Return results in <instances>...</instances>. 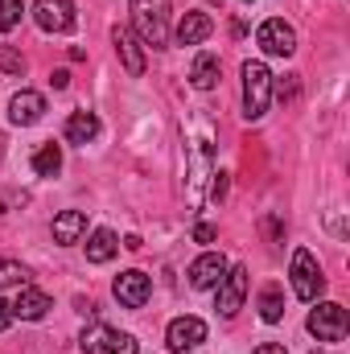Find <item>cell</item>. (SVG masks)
<instances>
[{
	"mask_svg": "<svg viewBox=\"0 0 350 354\" xmlns=\"http://www.w3.org/2000/svg\"><path fill=\"white\" fill-rule=\"evenodd\" d=\"M33 21L46 33H66L75 29V0H33Z\"/></svg>",
	"mask_w": 350,
	"mask_h": 354,
	"instance_id": "10",
	"label": "cell"
},
{
	"mask_svg": "<svg viewBox=\"0 0 350 354\" xmlns=\"http://www.w3.org/2000/svg\"><path fill=\"white\" fill-rule=\"evenodd\" d=\"M190 83L198 91H210L219 83V58L214 54H198L194 58V66H190Z\"/></svg>",
	"mask_w": 350,
	"mask_h": 354,
	"instance_id": "19",
	"label": "cell"
},
{
	"mask_svg": "<svg viewBox=\"0 0 350 354\" xmlns=\"http://www.w3.org/2000/svg\"><path fill=\"white\" fill-rule=\"evenodd\" d=\"M58 169H62V149L50 140V145H42V149L33 153V174L37 177H58Z\"/></svg>",
	"mask_w": 350,
	"mask_h": 354,
	"instance_id": "20",
	"label": "cell"
},
{
	"mask_svg": "<svg viewBox=\"0 0 350 354\" xmlns=\"http://www.w3.org/2000/svg\"><path fill=\"white\" fill-rule=\"evenodd\" d=\"M42 115H46V99H42L37 91H21V95H12V103H8V120H12V124L29 128V124H37Z\"/></svg>",
	"mask_w": 350,
	"mask_h": 354,
	"instance_id": "14",
	"label": "cell"
},
{
	"mask_svg": "<svg viewBox=\"0 0 350 354\" xmlns=\"http://www.w3.org/2000/svg\"><path fill=\"white\" fill-rule=\"evenodd\" d=\"M83 354H136V338L116 326L95 322L91 330H83Z\"/></svg>",
	"mask_w": 350,
	"mask_h": 354,
	"instance_id": "5",
	"label": "cell"
},
{
	"mask_svg": "<svg viewBox=\"0 0 350 354\" xmlns=\"http://www.w3.org/2000/svg\"><path fill=\"white\" fill-rule=\"evenodd\" d=\"M132 29L140 46L165 50L169 41V0H132Z\"/></svg>",
	"mask_w": 350,
	"mask_h": 354,
	"instance_id": "1",
	"label": "cell"
},
{
	"mask_svg": "<svg viewBox=\"0 0 350 354\" xmlns=\"http://www.w3.org/2000/svg\"><path fill=\"white\" fill-rule=\"evenodd\" d=\"M111 41H116V54L124 58V71H128L132 79H140V75H145V50H140V37H136L132 29L116 25V29H111Z\"/></svg>",
	"mask_w": 350,
	"mask_h": 354,
	"instance_id": "13",
	"label": "cell"
},
{
	"mask_svg": "<svg viewBox=\"0 0 350 354\" xmlns=\"http://www.w3.org/2000/svg\"><path fill=\"white\" fill-rule=\"evenodd\" d=\"M12 305V317H21V322H42L54 305H50V297L42 292V288H33V284H21L17 288V297L8 301Z\"/></svg>",
	"mask_w": 350,
	"mask_h": 354,
	"instance_id": "11",
	"label": "cell"
},
{
	"mask_svg": "<svg viewBox=\"0 0 350 354\" xmlns=\"http://www.w3.org/2000/svg\"><path fill=\"white\" fill-rule=\"evenodd\" d=\"M256 41H260V50L268 58H288L297 50V33H293V25L284 17H268L256 29Z\"/></svg>",
	"mask_w": 350,
	"mask_h": 354,
	"instance_id": "6",
	"label": "cell"
},
{
	"mask_svg": "<svg viewBox=\"0 0 350 354\" xmlns=\"http://www.w3.org/2000/svg\"><path fill=\"white\" fill-rule=\"evenodd\" d=\"M8 326H12V305H8V301L0 297V334H4Z\"/></svg>",
	"mask_w": 350,
	"mask_h": 354,
	"instance_id": "27",
	"label": "cell"
},
{
	"mask_svg": "<svg viewBox=\"0 0 350 354\" xmlns=\"http://www.w3.org/2000/svg\"><path fill=\"white\" fill-rule=\"evenodd\" d=\"M322 288H326V276H322V268L313 260V252L297 248V252H293V292H297V301L313 305V301L322 297Z\"/></svg>",
	"mask_w": 350,
	"mask_h": 354,
	"instance_id": "3",
	"label": "cell"
},
{
	"mask_svg": "<svg viewBox=\"0 0 350 354\" xmlns=\"http://www.w3.org/2000/svg\"><path fill=\"white\" fill-rule=\"evenodd\" d=\"M21 12H25L21 0H0V33L17 29V25H21Z\"/></svg>",
	"mask_w": 350,
	"mask_h": 354,
	"instance_id": "23",
	"label": "cell"
},
{
	"mask_svg": "<svg viewBox=\"0 0 350 354\" xmlns=\"http://www.w3.org/2000/svg\"><path fill=\"white\" fill-rule=\"evenodd\" d=\"M243 297H248V268L235 264L227 268V276L219 280V301H214L219 317H235L243 309Z\"/></svg>",
	"mask_w": 350,
	"mask_h": 354,
	"instance_id": "7",
	"label": "cell"
},
{
	"mask_svg": "<svg viewBox=\"0 0 350 354\" xmlns=\"http://www.w3.org/2000/svg\"><path fill=\"white\" fill-rule=\"evenodd\" d=\"M214 239H219V227H210V223L194 227V243H214Z\"/></svg>",
	"mask_w": 350,
	"mask_h": 354,
	"instance_id": "25",
	"label": "cell"
},
{
	"mask_svg": "<svg viewBox=\"0 0 350 354\" xmlns=\"http://www.w3.org/2000/svg\"><path fill=\"white\" fill-rule=\"evenodd\" d=\"M116 252H120V239H116V231H107V227L91 231V239H87V260H91V264H107Z\"/></svg>",
	"mask_w": 350,
	"mask_h": 354,
	"instance_id": "18",
	"label": "cell"
},
{
	"mask_svg": "<svg viewBox=\"0 0 350 354\" xmlns=\"http://www.w3.org/2000/svg\"><path fill=\"white\" fill-rule=\"evenodd\" d=\"M210 29H214V21L206 17V12H185L181 21H177V46H202L206 37H210Z\"/></svg>",
	"mask_w": 350,
	"mask_h": 354,
	"instance_id": "16",
	"label": "cell"
},
{
	"mask_svg": "<svg viewBox=\"0 0 350 354\" xmlns=\"http://www.w3.org/2000/svg\"><path fill=\"white\" fill-rule=\"evenodd\" d=\"M111 292H116V301H120L124 309H145V305H149V297H153V280H149L145 272L128 268V272H120V276H116Z\"/></svg>",
	"mask_w": 350,
	"mask_h": 354,
	"instance_id": "8",
	"label": "cell"
},
{
	"mask_svg": "<svg viewBox=\"0 0 350 354\" xmlns=\"http://www.w3.org/2000/svg\"><path fill=\"white\" fill-rule=\"evenodd\" d=\"M0 71H4V75H25V58H21L17 50L0 46Z\"/></svg>",
	"mask_w": 350,
	"mask_h": 354,
	"instance_id": "24",
	"label": "cell"
},
{
	"mask_svg": "<svg viewBox=\"0 0 350 354\" xmlns=\"http://www.w3.org/2000/svg\"><path fill=\"white\" fill-rule=\"evenodd\" d=\"M252 354H288V351H284L280 342H264V346H256Z\"/></svg>",
	"mask_w": 350,
	"mask_h": 354,
	"instance_id": "29",
	"label": "cell"
},
{
	"mask_svg": "<svg viewBox=\"0 0 350 354\" xmlns=\"http://www.w3.org/2000/svg\"><path fill=\"white\" fill-rule=\"evenodd\" d=\"M50 231H54V243L71 248V243H79V239L87 235V214H83V210H62Z\"/></svg>",
	"mask_w": 350,
	"mask_h": 354,
	"instance_id": "15",
	"label": "cell"
},
{
	"mask_svg": "<svg viewBox=\"0 0 350 354\" xmlns=\"http://www.w3.org/2000/svg\"><path fill=\"white\" fill-rule=\"evenodd\" d=\"M260 317L268 322V326H276L280 317H284V292L276 288V284H268L260 292Z\"/></svg>",
	"mask_w": 350,
	"mask_h": 354,
	"instance_id": "21",
	"label": "cell"
},
{
	"mask_svg": "<svg viewBox=\"0 0 350 354\" xmlns=\"http://www.w3.org/2000/svg\"><path fill=\"white\" fill-rule=\"evenodd\" d=\"M268 99H272V71L264 62H243V115L252 124L268 115Z\"/></svg>",
	"mask_w": 350,
	"mask_h": 354,
	"instance_id": "2",
	"label": "cell"
},
{
	"mask_svg": "<svg viewBox=\"0 0 350 354\" xmlns=\"http://www.w3.org/2000/svg\"><path fill=\"white\" fill-rule=\"evenodd\" d=\"M227 260L219 256V252H206V256H198L194 264H190V288H219V280L227 276Z\"/></svg>",
	"mask_w": 350,
	"mask_h": 354,
	"instance_id": "12",
	"label": "cell"
},
{
	"mask_svg": "<svg viewBox=\"0 0 350 354\" xmlns=\"http://www.w3.org/2000/svg\"><path fill=\"white\" fill-rule=\"evenodd\" d=\"M50 83H54L58 91H66V87H71V75H66V71H54V75H50Z\"/></svg>",
	"mask_w": 350,
	"mask_h": 354,
	"instance_id": "28",
	"label": "cell"
},
{
	"mask_svg": "<svg viewBox=\"0 0 350 354\" xmlns=\"http://www.w3.org/2000/svg\"><path fill=\"white\" fill-rule=\"evenodd\" d=\"M206 342V322L202 317H174L169 322V330H165V346L174 354H185V351H198Z\"/></svg>",
	"mask_w": 350,
	"mask_h": 354,
	"instance_id": "9",
	"label": "cell"
},
{
	"mask_svg": "<svg viewBox=\"0 0 350 354\" xmlns=\"http://www.w3.org/2000/svg\"><path fill=\"white\" fill-rule=\"evenodd\" d=\"M210 198H214V202H223V198H227V174H214V185H210Z\"/></svg>",
	"mask_w": 350,
	"mask_h": 354,
	"instance_id": "26",
	"label": "cell"
},
{
	"mask_svg": "<svg viewBox=\"0 0 350 354\" xmlns=\"http://www.w3.org/2000/svg\"><path fill=\"white\" fill-rule=\"evenodd\" d=\"M8 284H29V268L21 264V260H8V256H0V288H8Z\"/></svg>",
	"mask_w": 350,
	"mask_h": 354,
	"instance_id": "22",
	"label": "cell"
},
{
	"mask_svg": "<svg viewBox=\"0 0 350 354\" xmlns=\"http://www.w3.org/2000/svg\"><path fill=\"white\" fill-rule=\"evenodd\" d=\"M297 95V83H280V99H293Z\"/></svg>",
	"mask_w": 350,
	"mask_h": 354,
	"instance_id": "30",
	"label": "cell"
},
{
	"mask_svg": "<svg viewBox=\"0 0 350 354\" xmlns=\"http://www.w3.org/2000/svg\"><path fill=\"white\" fill-rule=\"evenodd\" d=\"M309 334L317 342H342L347 338V309L338 301H322L317 309H309Z\"/></svg>",
	"mask_w": 350,
	"mask_h": 354,
	"instance_id": "4",
	"label": "cell"
},
{
	"mask_svg": "<svg viewBox=\"0 0 350 354\" xmlns=\"http://www.w3.org/2000/svg\"><path fill=\"white\" fill-rule=\"evenodd\" d=\"M95 136H99V115L95 111H75L66 120V140L71 145H91Z\"/></svg>",
	"mask_w": 350,
	"mask_h": 354,
	"instance_id": "17",
	"label": "cell"
},
{
	"mask_svg": "<svg viewBox=\"0 0 350 354\" xmlns=\"http://www.w3.org/2000/svg\"><path fill=\"white\" fill-rule=\"evenodd\" d=\"M248 4H252V0H248Z\"/></svg>",
	"mask_w": 350,
	"mask_h": 354,
	"instance_id": "31",
	"label": "cell"
}]
</instances>
